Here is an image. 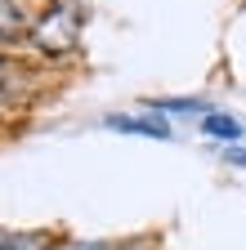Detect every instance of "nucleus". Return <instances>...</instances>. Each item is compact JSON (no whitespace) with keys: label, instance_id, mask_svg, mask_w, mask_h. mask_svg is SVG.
Here are the masks:
<instances>
[{"label":"nucleus","instance_id":"2","mask_svg":"<svg viewBox=\"0 0 246 250\" xmlns=\"http://www.w3.org/2000/svg\"><path fill=\"white\" fill-rule=\"evenodd\" d=\"M201 134L224 139V143H237V139L246 134V125H242L237 116H224V112H206V116H201Z\"/></svg>","mask_w":246,"mask_h":250},{"label":"nucleus","instance_id":"3","mask_svg":"<svg viewBox=\"0 0 246 250\" xmlns=\"http://www.w3.org/2000/svg\"><path fill=\"white\" fill-rule=\"evenodd\" d=\"M27 27V14L14 5V0H0V36H18Z\"/></svg>","mask_w":246,"mask_h":250},{"label":"nucleus","instance_id":"5","mask_svg":"<svg viewBox=\"0 0 246 250\" xmlns=\"http://www.w3.org/2000/svg\"><path fill=\"white\" fill-rule=\"evenodd\" d=\"M54 250H108L99 241H63V246H54Z\"/></svg>","mask_w":246,"mask_h":250},{"label":"nucleus","instance_id":"7","mask_svg":"<svg viewBox=\"0 0 246 250\" xmlns=\"http://www.w3.org/2000/svg\"><path fill=\"white\" fill-rule=\"evenodd\" d=\"M5 76H9V62H5V58H0V85H5Z\"/></svg>","mask_w":246,"mask_h":250},{"label":"nucleus","instance_id":"1","mask_svg":"<svg viewBox=\"0 0 246 250\" xmlns=\"http://www.w3.org/2000/svg\"><path fill=\"white\" fill-rule=\"evenodd\" d=\"M108 130L116 134H143V139H170V125L161 116H108Z\"/></svg>","mask_w":246,"mask_h":250},{"label":"nucleus","instance_id":"6","mask_svg":"<svg viewBox=\"0 0 246 250\" xmlns=\"http://www.w3.org/2000/svg\"><path fill=\"white\" fill-rule=\"evenodd\" d=\"M228 166H246V147H233L228 152Z\"/></svg>","mask_w":246,"mask_h":250},{"label":"nucleus","instance_id":"4","mask_svg":"<svg viewBox=\"0 0 246 250\" xmlns=\"http://www.w3.org/2000/svg\"><path fill=\"white\" fill-rule=\"evenodd\" d=\"M152 107H161V112H206L201 99H161V103H152Z\"/></svg>","mask_w":246,"mask_h":250}]
</instances>
